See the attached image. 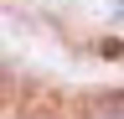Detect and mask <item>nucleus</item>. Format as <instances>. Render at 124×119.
Segmentation results:
<instances>
[{
  "instance_id": "nucleus-1",
  "label": "nucleus",
  "mask_w": 124,
  "mask_h": 119,
  "mask_svg": "<svg viewBox=\"0 0 124 119\" xmlns=\"http://www.w3.org/2000/svg\"><path fill=\"white\" fill-rule=\"evenodd\" d=\"M88 119H124V93H98L88 103Z\"/></svg>"
}]
</instances>
